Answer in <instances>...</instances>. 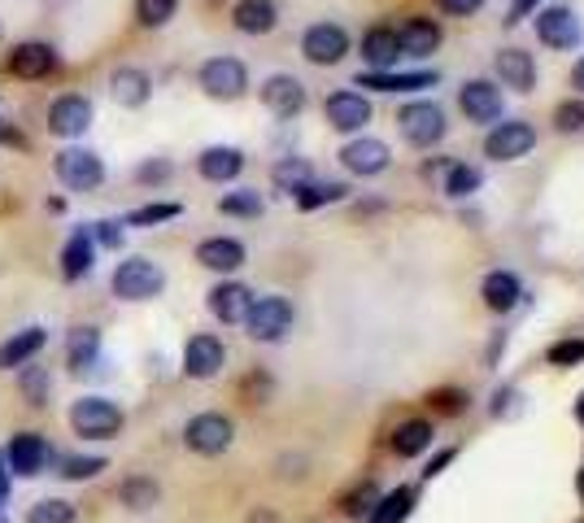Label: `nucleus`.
Wrapping results in <instances>:
<instances>
[{
	"instance_id": "1",
	"label": "nucleus",
	"mask_w": 584,
	"mask_h": 523,
	"mask_svg": "<svg viewBox=\"0 0 584 523\" xmlns=\"http://www.w3.org/2000/svg\"><path fill=\"white\" fill-rule=\"evenodd\" d=\"M66 419H71V432L79 441H114L127 428V410L114 397H101V393L74 397Z\"/></svg>"
},
{
	"instance_id": "2",
	"label": "nucleus",
	"mask_w": 584,
	"mask_h": 523,
	"mask_svg": "<svg viewBox=\"0 0 584 523\" xmlns=\"http://www.w3.org/2000/svg\"><path fill=\"white\" fill-rule=\"evenodd\" d=\"M109 293L118 301H127V305L161 297V293H166V271H161V262H153L145 253H132V258H123V262L114 266Z\"/></svg>"
},
{
	"instance_id": "3",
	"label": "nucleus",
	"mask_w": 584,
	"mask_h": 523,
	"mask_svg": "<svg viewBox=\"0 0 584 523\" xmlns=\"http://www.w3.org/2000/svg\"><path fill=\"white\" fill-rule=\"evenodd\" d=\"M58 462V449L49 446L44 432H13V441L4 446V471L13 480H35Z\"/></svg>"
},
{
	"instance_id": "4",
	"label": "nucleus",
	"mask_w": 584,
	"mask_h": 523,
	"mask_svg": "<svg viewBox=\"0 0 584 523\" xmlns=\"http://www.w3.org/2000/svg\"><path fill=\"white\" fill-rule=\"evenodd\" d=\"M292 323H296V310H292L289 297H253L249 305V314H244V332L258 341V345H275V341H284L292 332Z\"/></svg>"
},
{
	"instance_id": "5",
	"label": "nucleus",
	"mask_w": 584,
	"mask_h": 523,
	"mask_svg": "<svg viewBox=\"0 0 584 523\" xmlns=\"http://www.w3.org/2000/svg\"><path fill=\"white\" fill-rule=\"evenodd\" d=\"M184 446L201 458H222L227 449L236 446V423L222 410H201L184 423Z\"/></svg>"
},
{
	"instance_id": "6",
	"label": "nucleus",
	"mask_w": 584,
	"mask_h": 523,
	"mask_svg": "<svg viewBox=\"0 0 584 523\" xmlns=\"http://www.w3.org/2000/svg\"><path fill=\"white\" fill-rule=\"evenodd\" d=\"M397 132L406 136V145L432 149V145L445 140L449 123H445V109H440L437 101H410V105L397 109Z\"/></svg>"
},
{
	"instance_id": "7",
	"label": "nucleus",
	"mask_w": 584,
	"mask_h": 523,
	"mask_svg": "<svg viewBox=\"0 0 584 523\" xmlns=\"http://www.w3.org/2000/svg\"><path fill=\"white\" fill-rule=\"evenodd\" d=\"M536 40H541L545 49H554V53L581 49V40H584L581 13H576L572 4H545V9H536Z\"/></svg>"
},
{
	"instance_id": "8",
	"label": "nucleus",
	"mask_w": 584,
	"mask_h": 523,
	"mask_svg": "<svg viewBox=\"0 0 584 523\" xmlns=\"http://www.w3.org/2000/svg\"><path fill=\"white\" fill-rule=\"evenodd\" d=\"M53 175H58V184L66 192H96L105 184V161L92 149L71 145V149H62L53 157Z\"/></svg>"
},
{
	"instance_id": "9",
	"label": "nucleus",
	"mask_w": 584,
	"mask_h": 523,
	"mask_svg": "<svg viewBox=\"0 0 584 523\" xmlns=\"http://www.w3.org/2000/svg\"><path fill=\"white\" fill-rule=\"evenodd\" d=\"M197 83H201V92H206L210 101H240V96L249 92V66H244L240 57L219 53V57L201 62Z\"/></svg>"
},
{
	"instance_id": "10",
	"label": "nucleus",
	"mask_w": 584,
	"mask_h": 523,
	"mask_svg": "<svg viewBox=\"0 0 584 523\" xmlns=\"http://www.w3.org/2000/svg\"><path fill=\"white\" fill-rule=\"evenodd\" d=\"M350 44L354 40H350V31L341 22H314L301 35V57L310 66H341L350 57Z\"/></svg>"
},
{
	"instance_id": "11",
	"label": "nucleus",
	"mask_w": 584,
	"mask_h": 523,
	"mask_svg": "<svg viewBox=\"0 0 584 523\" xmlns=\"http://www.w3.org/2000/svg\"><path fill=\"white\" fill-rule=\"evenodd\" d=\"M458 109L467 114V123L493 127V123H502V114H507V96H502V87H498L493 79H467V83L458 87Z\"/></svg>"
},
{
	"instance_id": "12",
	"label": "nucleus",
	"mask_w": 584,
	"mask_h": 523,
	"mask_svg": "<svg viewBox=\"0 0 584 523\" xmlns=\"http://www.w3.org/2000/svg\"><path fill=\"white\" fill-rule=\"evenodd\" d=\"M371 114H375V109H371V101H366L358 87H341V92H332V96L323 101V118H327V127L341 132V136H363Z\"/></svg>"
},
{
	"instance_id": "13",
	"label": "nucleus",
	"mask_w": 584,
	"mask_h": 523,
	"mask_svg": "<svg viewBox=\"0 0 584 523\" xmlns=\"http://www.w3.org/2000/svg\"><path fill=\"white\" fill-rule=\"evenodd\" d=\"M532 149H536V127L523 118H502L484 132V157H493V161H519Z\"/></svg>"
},
{
	"instance_id": "14",
	"label": "nucleus",
	"mask_w": 584,
	"mask_h": 523,
	"mask_svg": "<svg viewBox=\"0 0 584 523\" xmlns=\"http://www.w3.org/2000/svg\"><path fill=\"white\" fill-rule=\"evenodd\" d=\"M92 118H96V109H92V101H87L83 92H62V96L49 105V136H58V140H79V136H87Z\"/></svg>"
},
{
	"instance_id": "15",
	"label": "nucleus",
	"mask_w": 584,
	"mask_h": 523,
	"mask_svg": "<svg viewBox=\"0 0 584 523\" xmlns=\"http://www.w3.org/2000/svg\"><path fill=\"white\" fill-rule=\"evenodd\" d=\"M336 157L358 179H375V175H384L393 166V149L379 136H354V140H345V149L336 153Z\"/></svg>"
},
{
	"instance_id": "16",
	"label": "nucleus",
	"mask_w": 584,
	"mask_h": 523,
	"mask_svg": "<svg viewBox=\"0 0 584 523\" xmlns=\"http://www.w3.org/2000/svg\"><path fill=\"white\" fill-rule=\"evenodd\" d=\"M227 367V345L215 332H197L184 345V375L188 379H219Z\"/></svg>"
},
{
	"instance_id": "17",
	"label": "nucleus",
	"mask_w": 584,
	"mask_h": 523,
	"mask_svg": "<svg viewBox=\"0 0 584 523\" xmlns=\"http://www.w3.org/2000/svg\"><path fill=\"white\" fill-rule=\"evenodd\" d=\"M258 96H262V105L275 114V118H296L301 109H305V83L296 75H271V79H262V87H258Z\"/></svg>"
},
{
	"instance_id": "18",
	"label": "nucleus",
	"mask_w": 584,
	"mask_h": 523,
	"mask_svg": "<svg viewBox=\"0 0 584 523\" xmlns=\"http://www.w3.org/2000/svg\"><path fill=\"white\" fill-rule=\"evenodd\" d=\"M440 40H445V31H440L437 18H406V22L397 27V49H401V57H410V62H428L440 49Z\"/></svg>"
},
{
	"instance_id": "19",
	"label": "nucleus",
	"mask_w": 584,
	"mask_h": 523,
	"mask_svg": "<svg viewBox=\"0 0 584 523\" xmlns=\"http://www.w3.org/2000/svg\"><path fill=\"white\" fill-rule=\"evenodd\" d=\"M493 75H498V87H511L519 96H528L536 87V57L528 49H498L493 57Z\"/></svg>"
},
{
	"instance_id": "20",
	"label": "nucleus",
	"mask_w": 584,
	"mask_h": 523,
	"mask_svg": "<svg viewBox=\"0 0 584 523\" xmlns=\"http://www.w3.org/2000/svg\"><path fill=\"white\" fill-rule=\"evenodd\" d=\"M253 289L249 284H240V280H222V284H215L210 289V297H206V305H210V314L219 318V323H227V327H240L244 323V314H249V305H253Z\"/></svg>"
},
{
	"instance_id": "21",
	"label": "nucleus",
	"mask_w": 584,
	"mask_h": 523,
	"mask_svg": "<svg viewBox=\"0 0 584 523\" xmlns=\"http://www.w3.org/2000/svg\"><path fill=\"white\" fill-rule=\"evenodd\" d=\"M58 71V49L44 44V40H22L13 53H9V75L13 79H49Z\"/></svg>"
},
{
	"instance_id": "22",
	"label": "nucleus",
	"mask_w": 584,
	"mask_h": 523,
	"mask_svg": "<svg viewBox=\"0 0 584 523\" xmlns=\"http://www.w3.org/2000/svg\"><path fill=\"white\" fill-rule=\"evenodd\" d=\"M197 262L215 275H236L244 262H249V249L236 240V236H206L197 244Z\"/></svg>"
},
{
	"instance_id": "23",
	"label": "nucleus",
	"mask_w": 584,
	"mask_h": 523,
	"mask_svg": "<svg viewBox=\"0 0 584 523\" xmlns=\"http://www.w3.org/2000/svg\"><path fill=\"white\" fill-rule=\"evenodd\" d=\"M92 266H96V244H92V231H87V223H74L71 240L62 244V280H66V284H79V280H87V275H92Z\"/></svg>"
},
{
	"instance_id": "24",
	"label": "nucleus",
	"mask_w": 584,
	"mask_h": 523,
	"mask_svg": "<svg viewBox=\"0 0 584 523\" xmlns=\"http://www.w3.org/2000/svg\"><path fill=\"white\" fill-rule=\"evenodd\" d=\"M437 71H366L354 79V87H371V92H428L437 87Z\"/></svg>"
},
{
	"instance_id": "25",
	"label": "nucleus",
	"mask_w": 584,
	"mask_h": 523,
	"mask_svg": "<svg viewBox=\"0 0 584 523\" xmlns=\"http://www.w3.org/2000/svg\"><path fill=\"white\" fill-rule=\"evenodd\" d=\"M96 363H101V327L74 323L66 332V367H71V375H92Z\"/></svg>"
},
{
	"instance_id": "26",
	"label": "nucleus",
	"mask_w": 584,
	"mask_h": 523,
	"mask_svg": "<svg viewBox=\"0 0 584 523\" xmlns=\"http://www.w3.org/2000/svg\"><path fill=\"white\" fill-rule=\"evenodd\" d=\"M49 345V327H22L9 341H0V372H22L27 363H35V354Z\"/></svg>"
},
{
	"instance_id": "27",
	"label": "nucleus",
	"mask_w": 584,
	"mask_h": 523,
	"mask_svg": "<svg viewBox=\"0 0 584 523\" xmlns=\"http://www.w3.org/2000/svg\"><path fill=\"white\" fill-rule=\"evenodd\" d=\"M148 96H153V75L140 71V66H118V71L109 75V101H114V105L140 109V105H148Z\"/></svg>"
},
{
	"instance_id": "28",
	"label": "nucleus",
	"mask_w": 584,
	"mask_h": 523,
	"mask_svg": "<svg viewBox=\"0 0 584 523\" xmlns=\"http://www.w3.org/2000/svg\"><path fill=\"white\" fill-rule=\"evenodd\" d=\"M240 170H244V153L236 145H210L197 157V175L206 184H231V179H240Z\"/></svg>"
},
{
	"instance_id": "29",
	"label": "nucleus",
	"mask_w": 584,
	"mask_h": 523,
	"mask_svg": "<svg viewBox=\"0 0 584 523\" xmlns=\"http://www.w3.org/2000/svg\"><path fill=\"white\" fill-rule=\"evenodd\" d=\"M397 57H401V49H397V27H371L363 35V62L371 71H397Z\"/></svg>"
},
{
	"instance_id": "30",
	"label": "nucleus",
	"mask_w": 584,
	"mask_h": 523,
	"mask_svg": "<svg viewBox=\"0 0 584 523\" xmlns=\"http://www.w3.org/2000/svg\"><path fill=\"white\" fill-rule=\"evenodd\" d=\"M231 22L244 35H271L275 22H280V9H275V0H236Z\"/></svg>"
},
{
	"instance_id": "31",
	"label": "nucleus",
	"mask_w": 584,
	"mask_h": 523,
	"mask_svg": "<svg viewBox=\"0 0 584 523\" xmlns=\"http://www.w3.org/2000/svg\"><path fill=\"white\" fill-rule=\"evenodd\" d=\"M415 506H419V489L415 484H397V489L379 493V502L366 515V523H406L415 515Z\"/></svg>"
},
{
	"instance_id": "32",
	"label": "nucleus",
	"mask_w": 584,
	"mask_h": 523,
	"mask_svg": "<svg viewBox=\"0 0 584 523\" xmlns=\"http://www.w3.org/2000/svg\"><path fill=\"white\" fill-rule=\"evenodd\" d=\"M480 297H484V305L493 314H511L514 305L523 301V284H519L514 271H489L484 284H480Z\"/></svg>"
},
{
	"instance_id": "33",
	"label": "nucleus",
	"mask_w": 584,
	"mask_h": 523,
	"mask_svg": "<svg viewBox=\"0 0 584 523\" xmlns=\"http://www.w3.org/2000/svg\"><path fill=\"white\" fill-rule=\"evenodd\" d=\"M437 441V423L432 419H406V423H397V432H393V453L397 458H419V453H428Z\"/></svg>"
},
{
	"instance_id": "34",
	"label": "nucleus",
	"mask_w": 584,
	"mask_h": 523,
	"mask_svg": "<svg viewBox=\"0 0 584 523\" xmlns=\"http://www.w3.org/2000/svg\"><path fill=\"white\" fill-rule=\"evenodd\" d=\"M118 506L123 511H132V515H145V511H153L157 502H161V484L153 480V475H127L123 484H118Z\"/></svg>"
},
{
	"instance_id": "35",
	"label": "nucleus",
	"mask_w": 584,
	"mask_h": 523,
	"mask_svg": "<svg viewBox=\"0 0 584 523\" xmlns=\"http://www.w3.org/2000/svg\"><path fill=\"white\" fill-rule=\"evenodd\" d=\"M58 475L66 480V484H87V480H96L101 471H109V458H101V453H58Z\"/></svg>"
},
{
	"instance_id": "36",
	"label": "nucleus",
	"mask_w": 584,
	"mask_h": 523,
	"mask_svg": "<svg viewBox=\"0 0 584 523\" xmlns=\"http://www.w3.org/2000/svg\"><path fill=\"white\" fill-rule=\"evenodd\" d=\"M271 184H275L280 192H289V197H296L301 188H310V184H314L310 157H280V161L271 166Z\"/></svg>"
},
{
	"instance_id": "37",
	"label": "nucleus",
	"mask_w": 584,
	"mask_h": 523,
	"mask_svg": "<svg viewBox=\"0 0 584 523\" xmlns=\"http://www.w3.org/2000/svg\"><path fill=\"white\" fill-rule=\"evenodd\" d=\"M480 188H484V170H480V166H471V161H449V170H445V197L471 201Z\"/></svg>"
},
{
	"instance_id": "38",
	"label": "nucleus",
	"mask_w": 584,
	"mask_h": 523,
	"mask_svg": "<svg viewBox=\"0 0 584 523\" xmlns=\"http://www.w3.org/2000/svg\"><path fill=\"white\" fill-rule=\"evenodd\" d=\"M350 197V184H341V179H314L310 188H301L292 201H296V210H323V206H336V201H345Z\"/></svg>"
},
{
	"instance_id": "39",
	"label": "nucleus",
	"mask_w": 584,
	"mask_h": 523,
	"mask_svg": "<svg viewBox=\"0 0 584 523\" xmlns=\"http://www.w3.org/2000/svg\"><path fill=\"white\" fill-rule=\"evenodd\" d=\"M18 393H22L27 406H49V397H53V375L44 372L40 363H27V367L18 372Z\"/></svg>"
},
{
	"instance_id": "40",
	"label": "nucleus",
	"mask_w": 584,
	"mask_h": 523,
	"mask_svg": "<svg viewBox=\"0 0 584 523\" xmlns=\"http://www.w3.org/2000/svg\"><path fill=\"white\" fill-rule=\"evenodd\" d=\"M262 210H267V201L253 188H236L219 201V215H227V219H262Z\"/></svg>"
},
{
	"instance_id": "41",
	"label": "nucleus",
	"mask_w": 584,
	"mask_h": 523,
	"mask_svg": "<svg viewBox=\"0 0 584 523\" xmlns=\"http://www.w3.org/2000/svg\"><path fill=\"white\" fill-rule=\"evenodd\" d=\"M375 502H379V484L375 480H363V484H354L345 498H341V511H345V520H363L375 511Z\"/></svg>"
},
{
	"instance_id": "42",
	"label": "nucleus",
	"mask_w": 584,
	"mask_h": 523,
	"mask_svg": "<svg viewBox=\"0 0 584 523\" xmlns=\"http://www.w3.org/2000/svg\"><path fill=\"white\" fill-rule=\"evenodd\" d=\"M27 523H79V511L66 498H40L27 506Z\"/></svg>"
},
{
	"instance_id": "43",
	"label": "nucleus",
	"mask_w": 584,
	"mask_h": 523,
	"mask_svg": "<svg viewBox=\"0 0 584 523\" xmlns=\"http://www.w3.org/2000/svg\"><path fill=\"white\" fill-rule=\"evenodd\" d=\"M184 215V206L179 201H148L140 210H132L123 227H157V223H170V219H179Z\"/></svg>"
},
{
	"instance_id": "44",
	"label": "nucleus",
	"mask_w": 584,
	"mask_h": 523,
	"mask_svg": "<svg viewBox=\"0 0 584 523\" xmlns=\"http://www.w3.org/2000/svg\"><path fill=\"white\" fill-rule=\"evenodd\" d=\"M545 363H550V367H559V372L581 367L584 363V336H563V341H554V345L545 349Z\"/></svg>"
},
{
	"instance_id": "45",
	"label": "nucleus",
	"mask_w": 584,
	"mask_h": 523,
	"mask_svg": "<svg viewBox=\"0 0 584 523\" xmlns=\"http://www.w3.org/2000/svg\"><path fill=\"white\" fill-rule=\"evenodd\" d=\"M175 13H179V0H136V18H140V27H148V31L166 27Z\"/></svg>"
},
{
	"instance_id": "46",
	"label": "nucleus",
	"mask_w": 584,
	"mask_h": 523,
	"mask_svg": "<svg viewBox=\"0 0 584 523\" xmlns=\"http://www.w3.org/2000/svg\"><path fill=\"white\" fill-rule=\"evenodd\" d=\"M175 179V161L170 157H145L140 166H136V184L140 188H161V184H170Z\"/></svg>"
},
{
	"instance_id": "47",
	"label": "nucleus",
	"mask_w": 584,
	"mask_h": 523,
	"mask_svg": "<svg viewBox=\"0 0 584 523\" xmlns=\"http://www.w3.org/2000/svg\"><path fill=\"white\" fill-rule=\"evenodd\" d=\"M554 132H563V136H581L584 132V96L563 101V105L554 109Z\"/></svg>"
},
{
	"instance_id": "48",
	"label": "nucleus",
	"mask_w": 584,
	"mask_h": 523,
	"mask_svg": "<svg viewBox=\"0 0 584 523\" xmlns=\"http://www.w3.org/2000/svg\"><path fill=\"white\" fill-rule=\"evenodd\" d=\"M489 415H493V419H519V415H523V393H519L514 384H502V388L493 393Z\"/></svg>"
},
{
	"instance_id": "49",
	"label": "nucleus",
	"mask_w": 584,
	"mask_h": 523,
	"mask_svg": "<svg viewBox=\"0 0 584 523\" xmlns=\"http://www.w3.org/2000/svg\"><path fill=\"white\" fill-rule=\"evenodd\" d=\"M87 231H92V244L96 249H123V219H101V223H87Z\"/></svg>"
},
{
	"instance_id": "50",
	"label": "nucleus",
	"mask_w": 584,
	"mask_h": 523,
	"mask_svg": "<svg viewBox=\"0 0 584 523\" xmlns=\"http://www.w3.org/2000/svg\"><path fill=\"white\" fill-rule=\"evenodd\" d=\"M440 13H449V18H471V13H480L484 9V0H437Z\"/></svg>"
},
{
	"instance_id": "51",
	"label": "nucleus",
	"mask_w": 584,
	"mask_h": 523,
	"mask_svg": "<svg viewBox=\"0 0 584 523\" xmlns=\"http://www.w3.org/2000/svg\"><path fill=\"white\" fill-rule=\"evenodd\" d=\"M453 458H458V449H453V446L437 449V453L428 458V467H424V480H437V475L445 471V467H449V462H453Z\"/></svg>"
},
{
	"instance_id": "52",
	"label": "nucleus",
	"mask_w": 584,
	"mask_h": 523,
	"mask_svg": "<svg viewBox=\"0 0 584 523\" xmlns=\"http://www.w3.org/2000/svg\"><path fill=\"white\" fill-rule=\"evenodd\" d=\"M432 401H437L445 415H453V410H462V401H467V397H462L458 388H440V393H432Z\"/></svg>"
},
{
	"instance_id": "53",
	"label": "nucleus",
	"mask_w": 584,
	"mask_h": 523,
	"mask_svg": "<svg viewBox=\"0 0 584 523\" xmlns=\"http://www.w3.org/2000/svg\"><path fill=\"white\" fill-rule=\"evenodd\" d=\"M536 4H541V0H511V13H507V22H523V18H532V13H536Z\"/></svg>"
},
{
	"instance_id": "54",
	"label": "nucleus",
	"mask_w": 584,
	"mask_h": 523,
	"mask_svg": "<svg viewBox=\"0 0 584 523\" xmlns=\"http://www.w3.org/2000/svg\"><path fill=\"white\" fill-rule=\"evenodd\" d=\"M502 354H507V332H498V336L489 341V349H484V363H489V367H498V358H502Z\"/></svg>"
},
{
	"instance_id": "55",
	"label": "nucleus",
	"mask_w": 584,
	"mask_h": 523,
	"mask_svg": "<svg viewBox=\"0 0 584 523\" xmlns=\"http://www.w3.org/2000/svg\"><path fill=\"white\" fill-rule=\"evenodd\" d=\"M244 523H280V515H275V511H267V506H258V511H253Z\"/></svg>"
},
{
	"instance_id": "56",
	"label": "nucleus",
	"mask_w": 584,
	"mask_h": 523,
	"mask_svg": "<svg viewBox=\"0 0 584 523\" xmlns=\"http://www.w3.org/2000/svg\"><path fill=\"white\" fill-rule=\"evenodd\" d=\"M9 498H13V475H0V511L9 506Z\"/></svg>"
},
{
	"instance_id": "57",
	"label": "nucleus",
	"mask_w": 584,
	"mask_h": 523,
	"mask_svg": "<svg viewBox=\"0 0 584 523\" xmlns=\"http://www.w3.org/2000/svg\"><path fill=\"white\" fill-rule=\"evenodd\" d=\"M572 83H576V87L584 92V53L576 57V66H572Z\"/></svg>"
},
{
	"instance_id": "58",
	"label": "nucleus",
	"mask_w": 584,
	"mask_h": 523,
	"mask_svg": "<svg viewBox=\"0 0 584 523\" xmlns=\"http://www.w3.org/2000/svg\"><path fill=\"white\" fill-rule=\"evenodd\" d=\"M572 415H576V423H581V428H584V393H581V397H576V406H572Z\"/></svg>"
},
{
	"instance_id": "59",
	"label": "nucleus",
	"mask_w": 584,
	"mask_h": 523,
	"mask_svg": "<svg viewBox=\"0 0 584 523\" xmlns=\"http://www.w3.org/2000/svg\"><path fill=\"white\" fill-rule=\"evenodd\" d=\"M576 493H581V506H584V467H581V475H576Z\"/></svg>"
},
{
	"instance_id": "60",
	"label": "nucleus",
	"mask_w": 584,
	"mask_h": 523,
	"mask_svg": "<svg viewBox=\"0 0 584 523\" xmlns=\"http://www.w3.org/2000/svg\"><path fill=\"white\" fill-rule=\"evenodd\" d=\"M0 475H9V471H4V453H0Z\"/></svg>"
},
{
	"instance_id": "61",
	"label": "nucleus",
	"mask_w": 584,
	"mask_h": 523,
	"mask_svg": "<svg viewBox=\"0 0 584 523\" xmlns=\"http://www.w3.org/2000/svg\"><path fill=\"white\" fill-rule=\"evenodd\" d=\"M0 523H13V520H9V515H4V511H0Z\"/></svg>"
},
{
	"instance_id": "62",
	"label": "nucleus",
	"mask_w": 584,
	"mask_h": 523,
	"mask_svg": "<svg viewBox=\"0 0 584 523\" xmlns=\"http://www.w3.org/2000/svg\"><path fill=\"white\" fill-rule=\"evenodd\" d=\"M0 40H4V22H0Z\"/></svg>"
}]
</instances>
